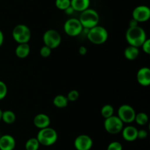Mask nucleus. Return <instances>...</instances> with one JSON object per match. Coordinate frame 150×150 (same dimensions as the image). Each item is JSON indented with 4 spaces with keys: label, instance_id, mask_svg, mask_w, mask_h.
<instances>
[{
    "label": "nucleus",
    "instance_id": "obj_4",
    "mask_svg": "<svg viewBox=\"0 0 150 150\" xmlns=\"http://www.w3.org/2000/svg\"><path fill=\"white\" fill-rule=\"evenodd\" d=\"M37 139L40 144L45 146H50L55 144L58 140L57 132L50 126L40 129L37 135Z\"/></svg>",
    "mask_w": 150,
    "mask_h": 150
},
{
    "label": "nucleus",
    "instance_id": "obj_21",
    "mask_svg": "<svg viewBox=\"0 0 150 150\" xmlns=\"http://www.w3.org/2000/svg\"><path fill=\"white\" fill-rule=\"evenodd\" d=\"M40 146L39 141L37 138H31L26 141L25 144V149L26 150H38Z\"/></svg>",
    "mask_w": 150,
    "mask_h": 150
},
{
    "label": "nucleus",
    "instance_id": "obj_33",
    "mask_svg": "<svg viewBox=\"0 0 150 150\" xmlns=\"http://www.w3.org/2000/svg\"><path fill=\"white\" fill-rule=\"evenodd\" d=\"M64 11L65 12V13L67 15H72L73 13H74L75 10H73V8L71 7V6H70V7H67V9H65V10H64Z\"/></svg>",
    "mask_w": 150,
    "mask_h": 150
},
{
    "label": "nucleus",
    "instance_id": "obj_2",
    "mask_svg": "<svg viewBox=\"0 0 150 150\" xmlns=\"http://www.w3.org/2000/svg\"><path fill=\"white\" fill-rule=\"evenodd\" d=\"M86 37L91 43L100 45L106 42L108 38V33L105 27L97 25L88 30Z\"/></svg>",
    "mask_w": 150,
    "mask_h": 150
},
{
    "label": "nucleus",
    "instance_id": "obj_3",
    "mask_svg": "<svg viewBox=\"0 0 150 150\" xmlns=\"http://www.w3.org/2000/svg\"><path fill=\"white\" fill-rule=\"evenodd\" d=\"M79 21L85 29H91L98 25L100 16L98 12L94 9L88 8L81 13Z\"/></svg>",
    "mask_w": 150,
    "mask_h": 150
},
{
    "label": "nucleus",
    "instance_id": "obj_34",
    "mask_svg": "<svg viewBox=\"0 0 150 150\" xmlns=\"http://www.w3.org/2000/svg\"><path fill=\"white\" fill-rule=\"evenodd\" d=\"M3 43H4V34H3L2 31L0 29V47L2 46Z\"/></svg>",
    "mask_w": 150,
    "mask_h": 150
},
{
    "label": "nucleus",
    "instance_id": "obj_18",
    "mask_svg": "<svg viewBox=\"0 0 150 150\" xmlns=\"http://www.w3.org/2000/svg\"><path fill=\"white\" fill-rule=\"evenodd\" d=\"M124 55L127 60H134L139 57V49L138 47L133 46H129L127 48H125L124 51Z\"/></svg>",
    "mask_w": 150,
    "mask_h": 150
},
{
    "label": "nucleus",
    "instance_id": "obj_8",
    "mask_svg": "<svg viewBox=\"0 0 150 150\" xmlns=\"http://www.w3.org/2000/svg\"><path fill=\"white\" fill-rule=\"evenodd\" d=\"M83 27L79 19L70 18L64 24V31L67 35L76 37L82 33Z\"/></svg>",
    "mask_w": 150,
    "mask_h": 150
},
{
    "label": "nucleus",
    "instance_id": "obj_13",
    "mask_svg": "<svg viewBox=\"0 0 150 150\" xmlns=\"http://www.w3.org/2000/svg\"><path fill=\"white\" fill-rule=\"evenodd\" d=\"M138 82L142 86H149L150 85V69L148 67H142L138 71L136 74Z\"/></svg>",
    "mask_w": 150,
    "mask_h": 150
},
{
    "label": "nucleus",
    "instance_id": "obj_32",
    "mask_svg": "<svg viewBox=\"0 0 150 150\" xmlns=\"http://www.w3.org/2000/svg\"><path fill=\"white\" fill-rule=\"evenodd\" d=\"M139 26V22L135 20V19H132L129 22V27H135V26Z\"/></svg>",
    "mask_w": 150,
    "mask_h": 150
},
{
    "label": "nucleus",
    "instance_id": "obj_35",
    "mask_svg": "<svg viewBox=\"0 0 150 150\" xmlns=\"http://www.w3.org/2000/svg\"><path fill=\"white\" fill-rule=\"evenodd\" d=\"M1 115H2V110L0 109V121L1 120Z\"/></svg>",
    "mask_w": 150,
    "mask_h": 150
},
{
    "label": "nucleus",
    "instance_id": "obj_28",
    "mask_svg": "<svg viewBox=\"0 0 150 150\" xmlns=\"http://www.w3.org/2000/svg\"><path fill=\"white\" fill-rule=\"evenodd\" d=\"M51 50L52 49H50L49 47L44 45L43 46L41 47L40 50V54L41 57H44V58H47V57H48L50 55H51Z\"/></svg>",
    "mask_w": 150,
    "mask_h": 150
},
{
    "label": "nucleus",
    "instance_id": "obj_36",
    "mask_svg": "<svg viewBox=\"0 0 150 150\" xmlns=\"http://www.w3.org/2000/svg\"><path fill=\"white\" fill-rule=\"evenodd\" d=\"M0 136H1V135H0Z\"/></svg>",
    "mask_w": 150,
    "mask_h": 150
},
{
    "label": "nucleus",
    "instance_id": "obj_1",
    "mask_svg": "<svg viewBox=\"0 0 150 150\" xmlns=\"http://www.w3.org/2000/svg\"><path fill=\"white\" fill-rule=\"evenodd\" d=\"M125 38L130 46L139 48L147 39L144 29L141 26L129 27L125 33Z\"/></svg>",
    "mask_w": 150,
    "mask_h": 150
},
{
    "label": "nucleus",
    "instance_id": "obj_27",
    "mask_svg": "<svg viewBox=\"0 0 150 150\" xmlns=\"http://www.w3.org/2000/svg\"><path fill=\"white\" fill-rule=\"evenodd\" d=\"M7 94V85L3 81L0 80V100L4 99Z\"/></svg>",
    "mask_w": 150,
    "mask_h": 150
},
{
    "label": "nucleus",
    "instance_id": "obj_14",
    "mask_svg": "<svg viewBox=\"0 0 150 150\" xmlns=\"http://www.w3.org/2000/svg\"><path fill=\"white\" fill-rule=\"evenodd\" d=\"M33 124L39 129H43L50 126L51 119L48 115L45 113H39L34 117Z\"/></svg>",
    "mask_w": 150,
    "mask_h": 150
},
{
    "label": "nucleus",
    "instance_id": "obj_30",
    "mask_svg": "<svg viewBox=\"0 0 150 150\" xmlns=\"http://www.w3.org/2000/svg\"><path fill=\"white\" fill-rule=\"evenodd\" d=\"M147 135H148V132L146 129H139V130L138 129V135H137L138 138H139V139H145V138L147 137Z\"/></svg>",
    "mask_w": 150,
    "mask_h": 150
},
{
    "label": "nucleus",
    "instance_id": "obj_23",
    "mask_svg": "<svg viewBox=\"0 0 150 150\" xmlns=\"http://www.w3.org/2000/svg\"><path fill=\"white\" fill-rule=\"evenodd\" d=\"M134 121L137 123V124L140 126H144L149 121V116L146 113L141 112V113H136Z\"/></svg>",
    "mask_w": 150,
    "mask_h": 150
},
{
    "label": "nucleus",
    "instance_id": "obj_25",
    "mask_svg": "<svg viewBox=\"0 0 150 150\" xmlns=\"http://www.w3.org/2000/svg\"><path fill=\"white\" fill-rule=\"evenodd\" d=\"M122 145L119 141H113L108 145L107 150H122Z\"/></svg>",
    "mask_w": 150,
    "mask_h": 150
},
{
    "label": "nucleus",
    "instance_id": "obj_11",
    "mask_svg": "<svg viewBox=\"0 0 150 150\" xmlns=\"http://www.w3.org/2000/svg\"><path fill=\"white\" fill-rule=\"evenodd\" d=\"M133 19L138 22L147 21L150 18V9L146 5H139L135 7L132 13Z\"/></svg>",
    "mask_w": 150,
    "mask_h": 150
},
{
    "label": "nucleus",
    "instance_id": "obj_20",
    "mask_svg": "<svg viewBox=\"0 0 150 150\" xmlns=\"http://www.w3.org/2000/svg\"><path fill=\"white\" fill-rule=\"evenodd\" d=\"M68 101H69L67 99V96L59 94V95H57L54 98L53 104L55 107H58V108H64V107H66L67 106Z\"/></svg>",
    "mask_w": 150,
    "mask_h": 150
},
{
    "label": "nucleus",
    "instance_id": "obj_19",
    "mask_svg": "<svg viewBox=\"0 0 150 150\" xmlns=\"http://www.w3.org/2000/svg\"><path fill=\"white\" fill-rule=\"evenodd\" d=\"M1 120L7 124H12L16 120V113L10 110H6L4 111H2Z\"/></svg>",
    "mask_w": 150,
    "mask_h": 150
},
{
    "label": "nucleus",
    "instance_id": "obj_26",
    "mask_svg": "<svg viewBox=\"0 0 150 150\" xmlns=\"http://www.w3.org/2000/svg\"><path fill=\"white\" fill-rule=\"evenodd\" d=\"M67 98L68 99V101H75L76 100H78V99L79 98V93L77 90H72V91H69V93L67 94Z\"/></svg>",
    "mask_w": 150,
    "mask_h": 150
},
{
    "label": "nucleus",
    "instance_id": "obj_6",
    "mask_svg": "<svg viewBox=\"0 0 150 150\" xmlns=\"http://www.w3.org/2000/svg\"><path fill=\"white\" fill-rule=\"evenodd\" d=\"M103 126L105 131L111 135H116L122 132L124 127V123L117 116H112L105 119Z\"/></svg>",
    "mask_w": 150,
    "mask_h": 150
},
{
    "label": "nucleus",
    "instance_id": "obj_9",
    "mask_svg": "<svg viewBox=\"0 0 150 150\" xmlns=\"http://www.w3.org/2000/svg\"><path fill=\"white\" fill-rule=\"evenodd\" d=\"M136 111L130 104H122L120 106L117 111V116L123 123L130 124L134 121L136 117Z\"/></svg>",
    "mask_w": 150,
    "mask_h": 150
},
{
    "label": "nucleus",
    "instance_id": "obj_15",
    "mask_svg": "<svg viewBox=\"0 0 150 150\" xmlns=\"http://www.w3.org/2000/svg\"><path fill=\"white\" fill-rule=\"evenodd\" d=\"M122 138L126 141L133 142L138 139V129L136 126L128 125L125 127H123L122 130Z\"/></svg>",
    "mask_w": 150,
    "mask_h": 150
},
{
    "label": "nucleus",
    "instance_id": "obj_16",
    "mask_svg": "<svg viewBox=\"0 0 150 150\" xmlns=\"http://www.w3.org/2000/svg\"><path fill=\"white\" fill-rule=\"evenodd\" d=\"M90 5V0H70V6L75 11L81 13Z\"/></svg>",
    "mask_w": 150,
    "mask_h": 150
},
{
    "label": "nucleus",
    "instance_id": "obj_31",
    "mask_svg": "<svg viewBox=\"0 0 150 150\" xmlns=\"http://www.w3.org/2000/svg\"><path fill=\"white\" fill-rule=\"evenodd\" d=\"M79 53L81 55H85L87 53V49H86V47L83 46L79 47Z\"/></svg>",
    "mask_w": 150,
    "mask_h": 150
},
{
    "label": "nucleus",
    "instance_id": "obj_24",
    "mask_svg": "<svg viewBox=\"0 0 150 150\" xmlns=\"http://www.w3.org/2000/svg\"><path fill=\"white\" fill-rule=\"evenodd\" d=\"M55 5L59 10H64L70 6V0H56Z\"/></svg>",
    "mask_w": 150,
    "mask_h": 150
},
{
    "label": "nucleus",
    "instance_id": "obj_7",
    "mask_svg": "<svg viewBox=\"0 0 150 150\" xmlns=\"http://www.w3.org/2000/svg\"><path fill=\"white\" fill-rule=\"evenodd\" d=\"M42 41L46 46L51 49L57 48L62 42L61 35L55 29H48L45 31L42 36Z\"/></svg>",
    "mask_w": 150,
    "mask_h": 150
},
{
    "label": "nucleus",
    "instance_id": "obj_12",
    "mask_svg": "<svg viewBox=\"0 0 150 150\" xmlns=\"http://www.w3.org/2000/svg\"><path fill=\"white\" fill-rule=\"evenodd\" d=\"M16 142L14 137L5 134L0 136V150H14Z\"/></svg>",
    "mask_w": 150,
    "mask_h": 150
},
{
    "label": "nucleus",
    "instance_id": "obj_5",
    "mask_svg": "<svg viewBox=\"0 0 150 150\" xmlns=\"http://www.w3.org/2000/svg\"><path fill=\"white\" fill-rule=\"evenodd\" d=\"M13 40L18 44H26L31 38V30L25 24H18L13 28L12 32Z\"/></svg>",
    "mask_w": 150,
    "mask_h": 150
},
{
    "label": "nucleus",
    "instance_id": "obj_17",
    "mask_svg": "<svg viewBox=\"0 0 150 150\" xmlns=\"http://www.w3.org/2000/svg\"><path fill=\"white\" fill-rule=\"evenodd\" d=\"M15 52H16V55L18 58L24 59L27 57L29 56V53H30V46H29L28 43H26V44H19L16 46Z\"/></svg>",
    "mask_w": 150,
    "mask_h": 150
},
{
    "label": "nucleus",
    "instance_id": "obj_29",
    "mask_svg": "<svg viewBox=\"0 0 150 150\" xmlns=\"http://www.w3.org/2000/svg\"><path fill=\"white\" fill-rule=\"evenodd\" d=\"M142 49L144 51L146 54H150V39H146L144 42L143 43V44L142 45Z\"/></svg>",
    "mask_w": 150,
    "mask_h": 150
},
{
    "label": "nucleus",
    "instance_id": "obj_10",
    "mask_svg": "<svg viewBox=\"0 0 150 150\" xmlns=\"http://www.w3.org/2000/svg\"><path fill=\"white\" fill-rule=\"evenodd\" d=\"M93 146V141L90 136L85 134L79 135L74 140V146L76 150H90Z\"/></svg>",
    "mask_w": 150,
    "mask_h": 150
},
{
    "label": "nucleus",
    "instance_id": "obj_22",
    "mask_svg": "<svg viewBox=\"0 0 150 150\" xmlns=\"http://www.w3.org/2000/svg\"><path fill=\"white\" fill-rule=\"evenodd\" d=\"M101 116L104 118V119H107V118H109L111 116H114V109L111 104H105L102 107L100 110Z\"/></svg>",
    "mask_w": 150,
    "mask_h": 150
}]
</instances>
